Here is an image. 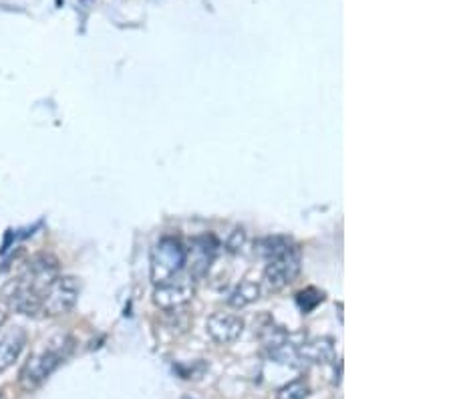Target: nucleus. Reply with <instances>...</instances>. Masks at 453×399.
<instances>
[{"mask_svg": "<svg viewBox=\"0 0 453 399\" xmlns=\"http://www.w3.org/2000/svg\"><path fill=\"white\" fill-rule=\"evenodd\" d=\"M73 349V339L67 335H57L49 339L39 351L28 355L25 365L20 367L19 373V386L27 394L39 389L50 375H53L63 361L69 357Z\"/></svg>", "mask_w": 453, "mask_h": 399, "instance_id": "obj_1", "label": "nucleus"}, {"mask_svg": "<svg viewBox=\"0 0 453 399\" xmlns=\"http://www.w3.org/2000/svg\"><path fill=\"white\" fill-rule=\"evenodd\" d=\"M265 254L268 265L265 268V282L270 290H282L296 280L301 274V250L287 238H268Z\"/></svg>", "mask_w": 453, "mask_h": 399, "instance_id": "obj_2", "label": "nucleus"}, {"mask_svg": "<svg viewBox=\"0 0 453 399\" xmlns=\"http://www.w3.org/2000/svg\"><path fill=\"white\" fill-rule=\"evenodd\" d=\"M186 252L178 238H162L151 250L150 258V274L153 285H164V282L180 277V272L186 266Z\"/></svg>", "mask_w": 453, "mask_h": 399, "instance_id": "obj_3", "label": "nucleus"}, {"mask_svg": "<svg viewBox=\"0 0 453 399\" xmlns=\"http://www.w3.org/2000/svg\"><path fill=\"white\" fill-rule=\"evenodd\" d=\"M79 293H81V285L75 277H67V274H58L50 285L42 290L39 315L42 317H61L71 313L79 301Z\"/></svg>", "mask_w": 453, "mask_h": 399, "instance_id": "obj_4", "label": "nucleus"}, {"mask_svg": "<svg viewBox=\"0 0 453 399\" xmlns=\"http://www.w3.org/2000/svg\"><path fill=\"white\" fill-rule=\"evenodd\" d=\"M196 296V280L192 277H175L153 288V304L162 311L184 307Z\"/></svg>", "mask_w": 453, "mask_h": 399, "instance_id": "obj_5", "label": "nucleus"}, {"mask_svg": "<svg viewBox=\"0 0 453 399\" xmlns=\"http://www.w3.org/2000/svg\"><path fill=\"white\" fill-rule=\"evenodd\" d=\"M334 359V341L331 337H314L295 345L292 365H325Z\"/></svg>", "mask_w": 453, "mask_h": 399, "instance_id": "obj_6", "label": "nucleus"}, {"mask_svg": "<svg viewBox=\"0 0 453 399\" xmlns=\"http://www.w3.org/2000/svg\"><path fill=\"white\" fill-rule=\"evenodd\" d=\"M246 329L244 318L236 313H214L208 317L206 331L218 345H232L242 337Z\"/></svg>", "mask_w": 453, "mask_h": 399, "instance_id": "obj_7", "label": "nucleus"}, {"mask_svg": "<svg viewBox=\"0 0 453 399\" xmlns=\"http://www.w3.org/2000/svg\"><path fill=\"white\" fill-rule=\"evenodd\" d=\"M214 254H216V242L208 244V238H200V241L194 242L192 252H186V265L189 263L192 279H200L210 271Z\"/></svg>", "mask_w": 453, "mask_h": 399, "instance_id": "obj_8", "label": "nucleus"}, {"mask_svg": "<svg viewBox=\"0 0 453 399\" xmlns=\"http://www.w3.org/2000/svg\"><path fill=\"white\" fill-rule=\"evenodd\" d=\"M27 345V335L23 329H14L0 339V373L14 365Z\"/></svg>", "mask_w": 453, "mask_h": 399, "instance_id": "obj_9", "label": "nucleus"}, {"mask_svg": "<svg viewBox=\"0 0 453 399\" xmlns=\"http://www.w3.org/2000/svg\"><path fill=\"white\" fill-rule=\"evenodd\" d=\"M260 299V285L254 280H242L232 290L228 296V304L234 309H244Z\"/></svg>", "mask_w": 453, "mask_h": 399, "instance_id": "obj_10", "label": "nucleus"}, {"mask_svg": "<svg viewBox=\"0 0 453 399\" xmlns=\"http://www.w3.org/2000/svg\"><path fill=\"white\" fill-rule=\"evenodd\" d=\"M311 395L309 381L304 377H296V380L288 381L287 386H282L276 391V399H306Z\"/></svg>", "mask_w": 453, "mask_h": 399, "instance_id": "obj_11", "label": "nucleus"}, {"mask_svg": "<svg viewBox=\"0 0 453 399\" xmlns=\"http://www.w3.org/2000/svg\"><path fill=\"white\" fill-rule=\"evenodd\" d=\"M323 301H325V295L320 293V290L312 288V287L304 288V290H301V293L296 295L298 307H301V311H304V313H311V311L317 309Z\"/></svg>", "mask_w": 453, "mask_h": 399, "instance_id": "obj_12", "label": "nucleus"}, {"mask_svg": "<svg viewBox=\"0 0 453 399\" xmlns=\"http://www.w3.org/2000/svg\"><path fill=\"white\" fill-rule=\"evenodd\" d=\"M244 242H246V234H244V230L236 228V230H234L232 234H230L228 242H226V249H228L230 252H240V250H242Z\"/></svg>", "mask_w": 453, "mask_h": 399, "instance_id": "obj_13", "label": "nucleus"}, {"mask_svg": "<svg viewBox=\"0 0 453 399\" xmlns=\"http://www.w3.org/2000/svg\"><path fill=\"white\" fill-rule=\"evenodd\" d=\"M6 318H9V313H6L4 309H0V329H3L4 326V323H6Z\"/></svg>", "mask_w": 453, "mask_h": 399, "instance_id": "obj_14", "label": "nucleus"}, {"mask_svg": "<svg viewBox=\"0 0 453 399\" xmlns=\"http://www.w3.org/2000/svg\"><path fill=\"white\" fill-rule=\"evenodd\" d=\"M0 399H6V397H4V395H3V394H0Z\"/></svg>", "mask_w": 453, "mask_h": 399, "instance_id": "obj_15", "label": "nucleus"}]
</instances>
